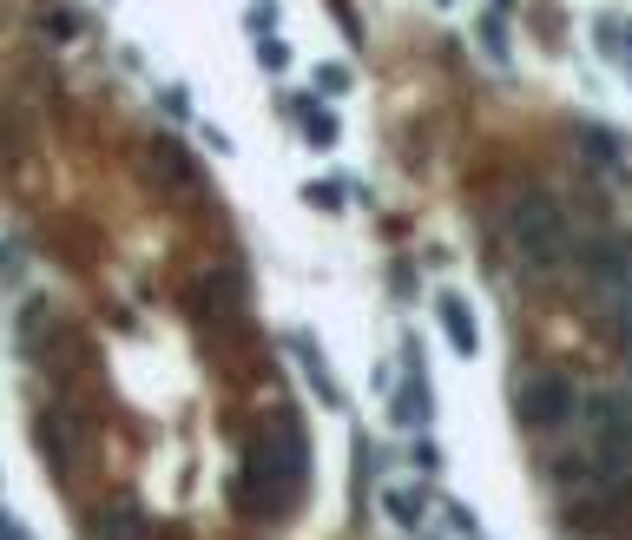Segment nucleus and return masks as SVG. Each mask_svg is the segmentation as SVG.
<instances>
[{"label":"nucleus","instance_id":"nucleus-19","mask_svg":"<svg viewBox=\"0 0 632 540\" xmlns=\"http://www.w3.org/2000/svg\"><path fill=\"white\" fill-rule=\"evenodd\" d=\"M316 93H323V99H343L349 93V66L343 60H316Z\"/></svg>","mask_w":632,"mask_h":540},{"label":"nucleus","instance_id":"nucleus-29","mask_svg":"<svg viewBox=\"0 0 632 540\" xmlns=\"http://www.w3.org/2000/svg\"><path fill=\"white\" fill-rule=\"evenodd\" d=\"M428 540H435V534H428Z\"/></svg>","mask_w":632,"mask_h":540},{"label":"nucleus","instance_id":"nucleus-10","mask_svg":"<svg viewBox=\"0 0 632 540\" xmlns=\"http://www.w3.org/2000/svg\"><path fill=\"white\" fill-rule=\"evenodd\" d=\"M580 152L600 165L606 178H632V152H626V139H619L613 126H600V119H586V126H580Z\"/></svg>","mask_w":632,"mask_h":540},{"label":"nucleus","instance_id":"nucleus-25","mask_svg":"<svg viewBox=\"0 0 632 540\" xmlns=\"http://www.w3.org/2000/svg\"><path fill=\"white\" fill-rule=\"evenodd\" d=\"M0 540H33V534H27V527H14L7 514H0Z\"/></svg>","mask_w":632,"mask_h":540},{"label":"nucleus","instance_id":"nucleus-2","mask_svg":"<svg viewBox=\"0 0 632 540\" xmlns=\"http://www.w3.org/2000/svg\"><path fill=\"white\" fill-rule=\"evenodd\" d=\"M507 244L527 264V277H553L560 264H573V224L560 211V198L540 185L507 198Z\"/></svg>","mask_w":632,"mask_h":540},{"label":"nucleus","instance_id":"nucleus-15","mask_svg":"<svg viewBox=\"0 0 632 540\" xmlns=\"http://www.w3.org/2000/svg\"><path fill=\"white\" fill-rule=\"evenodd\" d=\"M600 317H606V330L619 336V350L632 356V284H613V290H600Z\"/></svg>","mask_w":632,"mask_h":540},{"label":"nucleus","instance_id":"nucleus-4","mask_svg":"<svg viewBox=\"0 0 632 540\" xmlns=\"http://www.w3.org/2000/svg\"><path fill=\"white\" fill-rule=\"evenodd\" d=\"M514 415H521V429H534V435L567 429L573 415H580V382H573L567 369H534V376L514 389Z\"/></svg>","mask_w":632,"mask_h":540},{"label":"nucleus","instance_id":"nucleus-3","mask_svg":"<svg viewBox=\"0 0 632 540\" xmlns=\"http://www.w3.org/2000/svg\"><path fill=\"white\" fill-rule=\"evenodd\" d=\"M580 422H586V455L600 461L606 488L632 481V396L626 389H593L580 396Z\"/></svg>","mask_w":632,"mask_h":540},{"label":"nucleus","instance_id":"nucleus-16","mask_svg":"<svg viewBox=\"0 0 632 540\" xmlns=\"http://www.w3.org/2000/svg\"><path fill=\"white\" fill-rule=\"evenodd\" d=\"M303 112V139H310V152H336L343 145V119H336L330 106H297Z\"/></svg>","mask_w":632,"mask_h":540},{"label":"nucleus","instance_id":"nucleus-27","mask_svg":"<svg viewBox=\"0 0 632 540\" xmlns=\"http://www.w3.org/2000/svg\"><path fill=\"white\" fill-rule=\"evenodd\" d=\"M474 540H488V534H474Z\"/></svg>","mask_w":632,"mask_h":540},{"label":"nucleus","instance_id":"nucleus-7","mask_svg":"<svg viewBox=\"0 0 632 540\" xmlns=\"http://www.w3.org/2000/svg\"><path fill=\"white\" fill-rule=\"evenodd\" d=\"M389 422H395V429H409V435H422L428 422H435V389H428L422 369H409V382H395V389H389Z\"/></svg>","mask_w":632,"mask_h":540},{"label":"nucleus","instance_id":"nucleus-13","mask_svg":"<svg viewBox=\"0 0 632 540\" xmlns=\"http://www.w3.org/2000/svg\"><path fill=\"white\" fill-rule=\"evenodd\" d=\"M382 514H389L402 534H422L428 514H435V494H428V481L422 488H382Z\"/></svg>","mask_w":632,"mask_h":540},{"label":"nucleus","instance_id":"nucleus-6","mask_svg":"<svg viewBox=\"0 0 632 540\" xmlns=\"http://www.w3.org/2000/svg\"><path fill=\"white\" fill-rule=\"evenodd\" d=\"M435 317H442L448 350H455L461 363H474V356H481V323H474L468 297H461V290H435Z\"/></svg>","mask_w":632,"mask_h":540},{"label":"nucleus","instance_id":"nucleus-9","mask_svg":"<svg viewBox=\"0 0 632 540\" xmlns=\"http://www.w3.org/2000/svg\"><path fill=\"white\" fill-rule=\"evenodd\" d=\"M145 165H152V178H158L165 191H198V165H191V152L172 139V132H158V139H152Z\"/></svg>","mask_w":632,"mask_h":540},{"label":"nucleus","instance_id":"nucleus-1","mask_svg":"<svg viewBox=\"0 0 632 540\" xmlns=\"http://www.w3.org/2000/svg\"><path fill=\"white\" fill-rule=\"evenodd\" d=\"M310 494V435L290 409H277L244 448V468L231 481V501L257 521H290Z\"/></svg>","mask_w":632,"mask_h":540},{"label":"nucleus","instance_id":"nucleus-14","mask_svg":"<svg viewBox=\"0 0 632 540\" xmlns=\"http://www.w3.org/2000/svg\"><path fill=\"white\" fill-rule=\"evenodd\" d=\"M93 540H152V521H145V508H132V501H112V508H99Z\"/></svg>","mask_w":632,"mask_h":540},{"label":"nucleus","instance_id":"nucleus-11","mask_svg":"<svg viewBox=\"0 0 632 540\" xmlns=\"http://www.w3.org/2000/svg\"><path fill=\"white\" fill-rule=\"evenodd\" d=\"M79 442H86V429H79V415L73 409H53L47 422H40V448H47V468H73L79 461Z\"/></svg>","mask_w":632,"mask_h":540},{"label":"nucleus","instance_id":"nucleus-5","mask_svg":"<svg viewBox=\"0 0 632 540\" xmlns=\"http://www.w3.org/2000/svg\"><path fill=\"white\" fill-rule=\"evenodd\" d=\"M573 264L593 290H613L632 284V231H593V238L573 244Z\"/></svg>","mask_w":632,"mask_h":540},{"label":"nucleus","instance_id":"nucleus-20","mask_svg":"<svg viewBox=\"0 0 632 540\" xmlns=\"http://www.w3.org/2000/svg\"><path fill=\"white\" fill-rule=\"evenodd\" d=\"M257 66H264V73H284V66H290V40H277V33H257Z\"/></svg>","mask_w":632,"mask_h":540},{"label":"nucleus","instance_id":"nucleus-18","mask_svg":"<svg viewBox=\"0 0 632 540\" xmlns=\"http://www.w3.org/2000/svg\"><path fill=\"white\" fill-rule=\"evenodd\" d=\"M409 461H415V475H422V481H435V475H442V468H448V461H442V442H435V435H415V442H409Z\"/></svg>","mask_w":632,"mask_h":540},{"label":"nucleus","instance_id":"nucleus-22","mask_svg":"<svg viewBox=\"0 0 632 540\" xmlns=\"http://www.w3.org/2000/svg\"><path fill=\"white\" fill-rule=\"evenodd\" d=\"M244 20H251V33H277V0H257Z\"/></svg>","mask_w":632,"mask_h":540},{"label":"nucleus","instance_id":"nucleus-12","mask_svg":"<svg viewBox=\"0 0 632 540\" xmlns=\"http://www.w3.org/2000/svg\"><path fill=\"white\" fill-rule=\"evenodd\" d=\"M198 297H205V317H224V323H237L244 317V270H211L205 284H198Z\"/></svg>","mask_w":632,"mask_h":540},{"label":"nucleus","instance_id":"nucleus-26","mask_svg":"<svg viewBox=\"0 0 632 540\" xmlns=\"http://www.w3.org/2000/svg\"><path fill=\"white\" fill-rule=\"evenodd\" d=\"M626 73H632V53H626Z\"/></svg>","mask_w":632,"mask_h":540},{"label":"nucleus","instance_id":"nucleus-23","mask_svg":"<svg viewBox=\"0 0 632 540\" xmlns=\"http://www.w3.org/2000/svg\"><path fill=\"white\" fill-rule=\"evenodd\" d=\"M481 40H488V53H507V27H501V14L481 20Z\"/></svg>","mask_w":632,"mask_h":540},{"label":"nucleus","instance_id":"nucleus-17","mask_svg":"<svg viewBox=\"0 0 632 540\" xmlns=\"http://www.w3.org/2000/svg\"><path fill=\"white\" fill-rule=\"evenodd\" d=\"M303 198H310L316 211H330V218H336V211L349 205V185H343V178H310V185H303Z\"/></svg>","mask_w":632,"mask_h":540},{"label":"nucleus","instance_id":"nucleus-8","mask_svg":"<svg viewBox=\"0 0 632 540\" xmlns=\"http://www.w3.org/2000/svg\"><path fill=\"white\" fill-rule=\"evenodd\" d=\"M284 343H290V356H297V369H303V376H310V389H316V396H323V409H349L343 382H336V376H330V363H323V343H316L310 330H290Z\"/></svg>","mask_w":632,"mask_h":540},{"label":"nucleus","instance_id":"nucleus-28","mask_svg":"<svg viewBox=\"0 0 632 540\" xmlns=\"http://www.w3.org/2000/svg\"><path fill=\"white\" fill-rule=\"evenodd\" d=\"M442 7H448V0H442Z\"/></svg>","mask_w":632,"mask_h":540},{"label":"nucleus","instance_id":"nucleus-21","mask_svg":"<svg viewBox=\"0 0 632 540\" xmlns=\"http://www.w3.org/2000/svg\"><path fill=\"white\" fill-rule=\"evenodd\" d=\"M442 514H448V527H455V534H481V521H474V508H468V501H442Z\"/></svg>","mask_w":632,"mask_h":540},{"label":"nucleus","instance_id":"nucleus-24","mask_svg":"<svg viewBox=\"0 0 632 540\" xmlns=\"http://www.w3.org/2000/svg\"><path fill=\"white\" fill-rule=\"evenodd\" d=\"M205 145H211V152H237V145H231V132H224V126H205Z\"/></svg>","mask_w":632,"mask_h":540}]
</instances>
